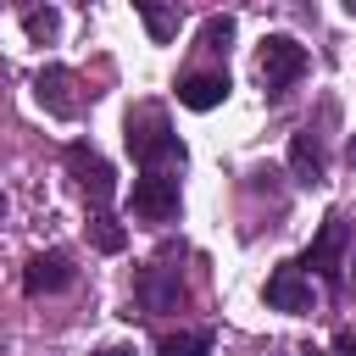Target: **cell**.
<instances>
[{
    "label": "cell",
    "mask_w": 356,
    "mask_h": 356,
    "mask_svg": "<svg viewBox=\"0 0 356 356\" xmlns=\"http://www.w3.org/2000/svg\"><path fill=\"white\" fill-rule=\"evenodd\" d=\"M334 356H356V334H350V328L334 334Z\"/></svg>",
    "instance_id": "16"
},
{
    "label": "cell",
    "mask_w": 356,
    "mask_h": 356,
    "mask_svg": "<svg viewBox=\"0 0 356 356\" xmlns=\"http://www.w3.org/2000/svg\"><path fill=\"white\" fill-rule=\"evenodd\" d=\"M22 28L33 39H56V11H22Z\"/></svg>",
    "instance_id": "15"
},
{
    "label": "cell",
    "mask_w": 356,
    "mask_h": 356,
    "mask_svg": "<svg viewBox=\"0 0 356 356\" xmlns=\"http://www.w3.org/2000/svg\"><path fill=\"white\" fill-rule=\"evenodd\" d=\"M289 172H295V184H306V189L323 184L328 161H323V134H317V128H300V134L289 139Z\"/></svg>",
    "instance_id": "10"
},
{
    "label": "cell",
    "mask_w": 356,
    "mask_h": 356,
    "mask_svg": "<svg viewBox=\"0 0 356 356\" xmlns=\"http://www.w3.org/2000/svg\"><path fill=\"white\" fill-rule=\"evenodd\" d=\"M350 267H356V261H350Z\"/></svg>",
    "instance_id": "20"
},
{
    "label": "cell",
    "mask_w": 356,
    "mask_h": 356,
    "mask_svg": "<svg viewBox=\"0 0 356 356\" xmlns=\"http://www.w3.org/2000/svg\"><path fill=\"white\" fill-rule=\"evenodd\" d=\"M178 256H184V250H161L156 261L139 267V278H134V300H139V312H178V306H184Z\"/></svg>",
    "instance_id": "3"
},
{
    "label": "cell",
    "mask_w": 356,
    "mask_h": 356,
    "mask_svg": "<svg viewBox=\"0 0 356 356\" xmlns=\"http://www.w3.org/2000/svg\"><path fill=\"white\" fill-rule=\"evenodd\" d=\"M128 211H134L139 222H172V217H178V178H167V172H145V178H134Z\"/></svg>",
    "instance_id": "7"
},
{
    "label": "cell",
    "mask_w": 356,
    "mask_h": 356,
    "mask_svg": "<svg viewBox=\"0 0 356 356\" xmlns=\"http://www.w3.org/2000/svg\"><path fill=\"white\" fill-rule=\"evenodd\" d=\"M78 278V267H72V256L67 250H39V256H28V267H22V295H61L67 284Z\"/></svg>",
    "instance_id": "8"
},
{
    "label": "cell",
    "mask_w": 356,
    "mask_h": 356,
    "mask_svg": "<svg viewBox=\"0 0 356 356\" xmlns=\"http://www.w3.org/2000/svg\"><path fill=\"white\" fill-rule=\"evenodd\" d=\"M345 161H350V167H356V139H350V145H345Z\"/></svg>",
    "instance_id": "18"
},
{
    "label": "cell",
    "mask_w": 356,
    "mask_h": 356,
    "mask_svg": "<svg viewBox=\"0 0 356 356\" xmlns=\"http://www.w3.org/2000/svg\"><path fill=\"white\" fill-rule=\"evenodd\" d=\"M200 39H206V50H228V39H234V17H206Z\"/></svg>",
    "instance_id": "14"
},
{
    "label": "cell",
    "mask_w": 356,
    "mask_h": 356,
    "mask_svg": "<svg viewBox=\"0 0 356 356\" xmlns=\"http://www.w3.org/2000/svg\"><path fill=\"white\" fill-rule=\"evenodd\" d=\"M300 267H317V278H323L328 289H339V278H345V217H339V211L323 217V228H317V239L306 245Z\"/></svg>",
    "instance_id": "6"
},
{
    "label": "cell",
    "mask_w": 356,
    "mask_h": 356,
    "mask_svg": "<svg viewBox=\"0 0 356 356\" xmlns=\"http://www.w3.org/2000/svg\"><path fill=\"white\" fill-rule=\"evenodd\" d=\"M128 156L145 167V172H161V167H184V139L172 134V122H167V111L161 106H134L128 111Z\"/></svg>",
    "instance_id": "1"
},
{
    "label": "cell",
    "mask_w": 356,
    "mask_h": 356,
    "mask_svg": "<svg viewBox=\"0 0 356 356\" xmlns=\"http://www.w3.org/2000/svg\"><path fill=\"white\" fill-rule=\"evenodd\" d=\"M61 161H67L72 184L83 189V200H89V217L111 211V195H117V172H111V161H106L95 145H83V139H72V145L61 150Z\"/></svg>",
    "instance_id": "2"
},
{
    "label": "cell",
    "mask_w": 356,
    "mask_h": 356,
    "mask_svg": "<svg viewBox=\"0 0 356 356\" xmlns=\"http://www.w3.org/2000/svg\"><path fill=\"white\" fill-rule=\"evenodd\" d=\"M33 100H39L50 117L72 122V117H83L89 89H83V78H78L72 67H39V78H33Z\"/></svg>",
    "instance_id": "5"
},
{
    "label": "cell",
    "mask_w": 356,
    "mask_h": 356,
    "mask_svg": "<svg viewBox=\"0 0 356 356\" xmlns=\"http://www.w3.org/2000/svg\"><path fill=\"white\" fill-rule=\"evenodd\" d=\"M0 222H6V195H0Z\"/></svg>",
    "instance_id": "19"
},
{
    "label": "cell",
    "mask_w": 356,
    "mask_h": 356,
    "mask_svg": "<svg viewBox=\"0 0 356 356\" xmlns=\"http://www.w3.org/2000/svg\"><path fill=\"white\" fill-rule=\"evenodd\" d=\"M178 100H184L189 111L222 106V100H228V72H189V78H178Z\"/></svg>",
    "instance_id": "11"
},
{
    "label": "cell",
    "mask_w": 356,
    "mask_h": 356,
    "mask_svg": "<svg viewBox=\"0 0 356 356\" xmlns=\"http://www.w3.org/2000/svg\"><path fill=\"white\" fill-rule=\"evenodd\" d=\"M211 350V334L206 328H184V334H167L161 339V356H206Z\"/></svg>",
    "instance_id": "13"
},
{
    "label": "cell",
    "mask_w": 356,
    "mask_h": 356,
    "mask_svg": "<svg viewBox=\"0 0 356 356\" xmlns=\"http://www.w3.org/2000/svg\"><path fill=\"white\" fill-rule=\"evenodd\" d=\"M139 17H145V28H150V39H156V44H167V39L178 33V22H184V11H178V6H156V0H139Z\"/></svg>",
    "instance_id": "12"
},
{
    "label": "cell",
    "mask_w": 356,
    "mask_h": 356,
    "mask_svg": "<svg viewBox=\"0 0 356 356\" xmlns=\"http://www.w3.org/2000/svg\"><path fill=\"white\" fill-rule=\"evenodd\" d=\"M261 295H267V306H273V312H312V278H306V267H300V261L273 267Z\"/></svg>",
    "instance_id": "9"
},
{
    "label": "cell",
    "mask_w": 356,
    "mask_h": 356,
    "mask_svg": "<svg viewBox=\"0 0 356 356\" xmlns=\"http://www.w3.org/2000/svg\"><path fill=\"white\" fill-rule=\"evenodd\" d=\"M95 356H134V345H106V350H95Z\"/></svg>",
    "instance_id": "17"
},
{
    "label": "cell",
    "mask_w": 356,
    "mask_h": 356,
    "mask_svg": "<svg viewBox=\"0 0 356 356\" xmlns=\"http://www.w3.org/2000/svg\"><path fill=\"white\" fill-rule=\"evenodd\" d=\"M300 72H306V44H295L289 33H267V39H261V56H256V78H261V89L278 100Z\"/></svg>",
    "instance_id": "4"
}]
</instances>
